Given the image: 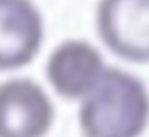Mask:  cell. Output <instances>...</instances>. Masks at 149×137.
Returning a JSON list of instances; mask_svg holds the SVG:
<instances>
[{
	"label": "cell",
	"mask_w": 149,
	"mask_h": 137,
	"mask_svg": "<svg viewBox=\"0 0 149 137\" xmlns=\"http://www.w3.org/2000/svg\"><path fill=\"white\" fill-rule=\"evenodd\" d=\"M79 119L85 137H139L149 121V94L130 73L103 69Z\"/></svg>",
	"instance_id": "obj_1"
},
{
	"label": "cell",
	"mask_w": 149,
	"mask_h": 137,
	"mask_svg": "<svg viewBox=\"0 0 149 137\" xmlns=\"http://www.w3.org/2000/svg\"><path fill=\"white\" fill-rule=\"evenodd\" d=\"M96 24L114 53L130 61H149V0H100Z\"/></svg>",
	"instance_id": "obj_2"
},
{
	"label": "cell",
	"mask_w": 149,
	"mask_h": 137,
	"mask_svg": "<svg viewBox=\"0 0 149 137\" xmlns=\"http://www.w3.org/2000/svg\"><path fill=\"white\" fill-rule=\"evenodd\" d=\"M55 110L48 95L31 79L0 84V137H43Z\"/></svg>",
	"instance_id": "obj_3"
},
{
	"label": "cell",
	"mask_w": 149,
	"mask_h": 137,
	"mask_svg": "<svg viewBox=\"0 0 149 137\" xmlns=\"http://www.w3.org/2000/svg\"><path fill=\"white\" fill-rule=\"evenodd\" d=\"M42 40V15L31 0H0V69L31 63Z\"/></svg>",
	"instance_id": "obj_4"
},
{
	"label": "cell",
	"mask_w": 149,
	"mask_h": 137,
	"mask_svg": "<svg viewBox=\"0 0 149 137\" xmlns=\"http://www.w3.org/2000/svg\"><path fill=\"white\" fill-rule=\"evenodd\" d=\"M100 52L85 40H68L58 45L47 63L50 84L66 98L88 94L103 73Z\"/></svg>",
	"instance_id": "obj_5"
}]
</instances>
